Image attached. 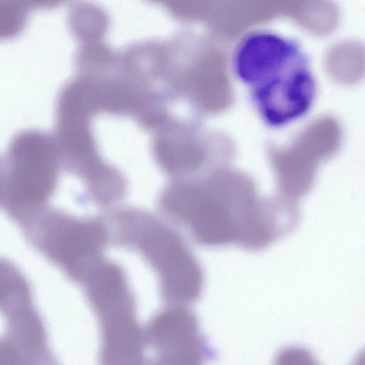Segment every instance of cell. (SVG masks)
Listing matches in <instances>:
<instances>
[{"label":"cell","mask_w":365,"mask_h":365,"mask_svg":"<svg viewBox=\"0 0 365 365\" xmlns=\"http://www.w3.org/2000/svg\"><path fill=\"white\" fill-rule=\"evenodd\" d=\"M155 152L161 165L171 172L195 168L203 157L202 150L196 145L170 138L159 139Z\"/></svg>","instance_id":"cell-11"},{"label":"cell","mask_w":365,"mask_h":365,"mask_svg":"<svg viewBox=\"0 0 365 365\" xmlns=\"http://www.w3.org/2000/svg\"><path fill=\"white\" fill-rule=\"evenodd\" d=\"M31 307L26 280L12 264L0 259V310L8 319Z\"/></svg>","instance_id":"cell-10"},{"label":"cell","mask_w":365,"mask_h":365,"mask_svg":"<svg viewBox=\"0 0 365 365\" xmlns=\"http://www.w3.org/2000/svg\"><path fill=\"white\" fill-rule=\"evenodd\" d=\"M59 153L55 139L36 130L11 140L4 163L2 198L7 212L19 222L46 207L58 176Z\"/></svg>","instance_id":"cell-4"},{"label":"cell","mask_w":365,"mask_h":365,"mask_svg":"<svg viewBox=\"0 0 365 365\" xmlns=\"http://www.w3.org/2000/svg\"><path fill=\"white\" fill-rule=\"evenodd\" d=\"M118 244L138 251L155 272L163 297L191 302L202 291L203 274L190 250L173 230L139 213H125L116 221Z\"/></svg>","instance_id":"cell-2"},{"label":"cell","mask_w":365,"mask_h":365,"mask_svg":"<svg viewBox=\"0 0 365 365\" xmlns=\"http://www.w3.org/2000/svg\"><path fill=\"white\" fill-rule=\"evenodd\" d=\"M21 222L33 244L77 282L102 262L108 232L101 222L44 207Z\"/></svg>","instance_id":"cell-5"},{"label":"cell","mask_w":365,"mask_h":365,"mask_svg":"<svg viewBox=\"0 0 365 365\" xmlns=\"http://www.w3.org/2000/svg\"><path fill=\"white\" fill-rule=\"evenodd\" d=\"M100 327L103 364L143 363L145 336L137 322L135 301L123 269L102 261L83 282Z\"/></svg>","instance_id":"cell-3"},{"label":"cell","mask_w":365,"mask_h":365,"mask_svg":"<svg viewBox=\"0 0 365 365\" xmlns=\"http://www.w3.org/2000/svg\"><path fill=\"white\" fill-rule=\"evenodd\" d=\"M30 12L24 0H0V41L19 36L27 24Z\"/></svg>","instance_id":"cell-13"},{"label":"cell","mask_w":365,"mask_h":365,"mask_svg":"<svg viewBox=\"0 0 365 365\" xmlns=\"http://www.w3.org/2000/svg\"><path fill=\"white\" fill-rule=\"evenodd\" d=\"M162 206L201 245L239 242L241 207L237 197L221 200L193 186L180 185L165 194Z\"/></svg>","instance_id":"cell-6"},{"label":"cell","mask_w":365,"mask_h":365,"mask_svg":"<svg viewBox=\"0 0 365 365\" xmlns=\"http://www.w3.org/2000/svg\"><path fill=\"white\" fill-rule=\"evenodd\" d=\"M160 364H200L204 347L195 315L180 306L168 307L150 321L144 334Z\"/></svg>","instance_id":"cell-8"},{"label":"cell","mask_w":365,"mask_h":365,"mask_svg":"<svg viewBox=\"0 0 365 365\" xmlns=\"http://www.w3.org/2000/svg\"><path fill=\"white\" fill-rule=\"evenodd\" d=\"M68 25L78 43L102 41L109 26L106 13L95 4L79 1L68 12Z\"/></svg>","instance_id":"cell-9"},{"label":"cell","mask_w":365,"mask_h":365,"mask_svg":"<svg viewBox=\"0 0 365 365\" xmlns=\"http://www.w3.org/2000/svg\"><path fill=\"white\" fill-rule=\"evenodd\" d=\"M71 0H24L30 11L35 9H53Z\"/></svg>","instance_id":"cell-14"},{"label":"cell","mask_w":365,"mask_h":365,"mask_svg":"<svg viewBox=\"0 0 365 365\" xmlns=\"http://www.w3.org/2000/svg\"><path fill=\"white\" fill-rule=\"evenodd\" d=\"M232 65L268 125H286L311 108L316 82L308 58L295 41L270 31H251L236 45Z\"/></svg>","instance_id":"cell-1"},{"label":"cell","mask_w":365,"mask_h":365,"mask_svg":"<svg viewBox=\"0 0 365 365\" xmlns=\"http://www.w3.org/2000/svg\"><path fill=\"white\" fill-rule=\"evenodd\" d=\"M96 110L91 93L81 80L67 83L60 91L56 104L55 141L59 155L71 165L98 168L88 120Z\"/></svg>","instance_id":"cell-7"},{"label":"cell","mask_w":365,"mask_h":365,"mask_svg":"<svg viewBox=\"0 0 365 365\" xmlns=\"http://www.w3.org/2000/svg\"><path fill=\"white\" fill-rule=\"evenodd\" d=\"M4 189V164L0 159V202L2 201Z\"/></svg>","instance_id":"cell-15"},{"label":"cell","mask_w":365,"mask_h":365,"mask_svg":"<svg viewBox=\"0 0 365 365\" xmlns=\"http://www.w3.org/2000/svg\"><path fill=\"white\" fill-rule=\"evenodd\" d=\"M197 96L208 110H216L223 106L227 91L219 77L207 64H196L191 73Z\"/></svg>","instance_id":"cell-12"}]
</instances>
